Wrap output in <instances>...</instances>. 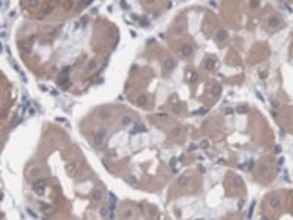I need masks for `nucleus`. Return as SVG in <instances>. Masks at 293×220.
<instances>
[{
	"instance_id": "obj_1",
	"label": "nucleus",
	"mask_w": 293,
	"mask_h": 220,
	"mask_svg": "<svg viewBox=\"0 0 293 220\" xmlns=\"http://www.w3.org/2000/svg\"><path fill=\"white\" fill-rule=\"evenodd\" d=\"M106 134H107V129L100 128L98 131L95 132V135H94V144H95V145H100V144L103 143V139L106 138Z\"/></svg>"
},
{
	"instance_id": "obj_2",
	"label": "nucleus",
	"mask_w": 293,
	"mask_h": 220,
	"mask_svg": "<svg viewBox=\"0 0 293 220\" xmlns=\"http://www.w3.org/2000/svg\"><path fill=\"white\" fill-rule=\"evenodd\" d=\"M267 25H268L270 29H277V28L281 25V19H280L279 16H271V18H268Z\"/></svg>"
},
{
	"instance_id": "obj_3",
	"label": "nucleus",
	"mask_w": 293,
	"mask_h": 220,
	"mask_svg": "<svg viewBox=\"0 0 293 220\" xmlns=\"http://www.w3.org/2000/svg\"><path fill=\"white\" fill-rule=\"evenodd\" d=\"M192 52H193V49H192V45L191 44H183L180 49H179V54H180L182 57H186V56H191L192 54Z\"/></svg>"
},
{
	"instance_id": "obj_4",
	"label": "nucleus",
	"mask_w": 293,
	"mask_h": 220,
	"mask_svg": "<svg viewBox=\"0 0 293 220\" xmlns=\"http://www.w3.org/2000/svg\"><path fill=\"white\" fill-rule=\"evenodd\" d=\"M134 216H135V211H134V208H131V207L123 208V211H122V214H120L122 220H132Z\"/></svg>"
},
{
	"instance_id": "obj_5",
	"label": "nucleus",
	"mask_w": 293,
	"mask_h": 220,
	"mask_svg": "<svg viewBox=\"0 0 293 220\" xmlns=\"http://www.w3.org/2000/svg\"><path fill=\"white\" fill-rule=\"evenodd\" d=\"M268 206H270L271 208H279V207L281 206V198H280V197H270Z\"/></svg>"
},
{
	"instance_id": "obj_6",
	"label": "nucleus",
	"mask_w": 293,
	"mask_h": 220,
	"mask_svg": "<svg viewBox=\"0 0 293 220\" xmlns=\"http://www.w3.org/2000/svg\"><path fill=\"white\" fill-rule=\"evenodd\" d=\"M174 65H176V63H174V60H173V59H164V62H163V68H164L166 72L173 71Z\"/></svg>"
},
{
	"instance_id": "obj_7",
	"label": "nucleus",
	"mask_w": 293,
	"mask_h": 220,
	"mask_svg": "<svg viewBox=\"0 0 293 220\" xmlns=\"http://www.w3.org/2000/svg\"><path fill=\"white\" fill-rule=\"evenodd\" d=\"M91 197H92V200H95V201H100V200L104 197V192L100 189V188H94L92 192H91Z\"/></svg>"
},
{
	"instance_id": "obj_8",
	"label": "nucleus",
	"mask_w": 293,
	"mask_h": 220,
	"mask_svg": "<svg viewBox=\"0 0 293 220\" xmlns=\"http://www.w3.org/2000/svg\"><path fill=\"white\" fill-rule=\"evenodd\" d=\"M34 191L37 192V194H44V191H45V185H44V181H40V182H37V183H34Z\"/></svg>"
},
{
	"instance_id": "obj_9",
	"label": "nucleus",
	"mask_w": 293,
	"mask_h": 220,
	"mask_svg": "<svg viewBox=\"0 0 293 220\" xmlns=\"http://www.w3.org/2000/svg\"><path fill=\"white\" fill-rule=\"evenodd\" d=\"M216 40H217L218 43L227 40V31H226V29H218L217 33H216Z\"/></svg>"
},
{
	"instance_id": "obj_10",
	"label": "nucleus",
	"mask_w": 293,
	"mask_h": 220,
	"mask_svg": "<svg viewBox=\"0 0 293 220\" xmlns=\"http://www.w3.org/2000/svg\"><path fill=\"white\" fill-rule=\"evenodd\" d=\"M176 185L180 186V188L185 186V185H188V176H185V175H183V176H179L177 181H176Z\"/></svg>"
},
{
	"instance_id": "obj_11",
	"label": "nucleus",
	"mask_w": 293,
	"mask_h": 220,
	"mask_svg": "<svg viewBox=\"0 0 293 220\" xmlns=\"http://www.w3.org/2000/svg\"><path fill=\"white\" fill-rule=\"evenodd\" d=\"M258 173L261 175V176H265L268 173V166L267 164H259L258 166Z\"/></svg>"
},
{
	"instance_id": "obj_12",
	"label": "nucleus",
	"mask_w": 293,
	"mask_h": 220,
	"mask_svg": "<svg viewBox=\"0 0 293 220\" xmlns=\"http://www.w3.org/2000/svg\"><path fill=\"white\" fill-rule=\"evenodd\" d=\"M136 103H138L139 106H145L146 103H148V97H146L145 94H141V96L136 98Z\"/></svg>"
},
{
	"instance_id": "obj_13",
	"label": "nucleus",
	"mask_w": 293,
	"mask_h": 220,
	"mask_svg": "<svg viewBox=\"0 0 293 220\" xmlns=\"http://www.w3.org/2000/svg\"><path fill=\"white\" fill-rule=\"evenodd\" d=\"M134 123V119L131 116H123L122 117V125L123 126H129V125H132Z\"/></svg>"
},
{
	"instance_id": "obj_14",
	"label": "nucleus",
	"mask_w": 293,
	"mask_h": 220,
	"mask_svg": "<svg viewBox=\"0 0 293 220\" xmlns=\"http://www.w3.org/2000/svg\"><path fill=\"white\" fill-rule=\"evenodd\" d=\"M214 65H216V60H214V59H210V57L205 59V62H204V66H205L207 69H211Z\"/></svg>"
},
{
	"instance_id": "obj_15",
	"label": "nucleus",
	"mask_w": 293,
	"mask_h": 220,
	"mask_svg": "<svg viewBox=\"0 0 293 220\" xmlns=\"http://www.w3.org/2000/svg\"><path fill=\"white\" fill-rule=\"evenodd\" d=\"M183 31H185V25H183V24H177V25L174 26V33L179 34V35L183 34Z\"/></svg>"
},
{
	"instance_id": "obj_16",
	"label": "nucleus",
	"mask_w": 293,
	"mask_h": 220,
	"mask_svg": "<svg viewBox=\"0 0 293 220\" xmlns=\"http://www.w3.org/2000/svg\"><path fill=\"white\" fill-rule=\"evenodd\" d=\"M95 66H97L95 60H91V62H90V65H88V68H87V71H88V72H91L92 69H95Z\"/></svg>"
},
{
	"instance_id": "obj_17",
	"label": "nucleus",
	"mask_w": 293,
	"mask_h": 220,
	"mask_svg": "<svg viewBox=\"0 0 293 220\" xmlns=\"http://www.w3.org/2000/svg\"><path fill=\"white\" fill-rule=\"evenodd\" d=\"M107 213H109V208L107 207H101V210H100V214L104 217V216H107Z\"/></svg>"
},
{
	"instance_id": "obj_18",
	"label": "nucleus",
	"mask_w": 293,
	"mask_h": 220,
	"mask_svg": "<svg viewBox=\"0 0 293 220\" xmlns=\"http://www.w3.org/2000/svg\"><path fill=\"white\" fill-rule=\"evenodd\" d=\"M220 90H221V88H220V85H214V88H213V91H214V96H218V94H220Z\"/></svg>"
},
{
	"instance_id": "obj_19",
	"label": "nucleus",
	"mask_w": 293,
	"mask_h": 220,
	"mask_svg": "<svg viewBox=\"0 0 293 220\" xmlns=\"http://www.w3.org/2000/svg\"><path fill=\"white\" fill-rule=\"evenodd\" d=\"M235 179H236V182H237V183H239V186H242V183H243V182H242V179H240V178H239V176H236V178H235Z\"/></svg>"
},
{
	"instance_id": "obj_20",
	"label": "nucleus",
	"mask_w": 293,
	"mask_h": 220,
	"mask_svg": "<svg viewBox=\"0 0 293 220\" xmlns=\"http://www.w3.org/2000/svg\"><path fill=\"white\" fill-rule=\"evenodd\" d=\"M237 112H246V107H237Z\"/></svg>"
}]
</instances>
